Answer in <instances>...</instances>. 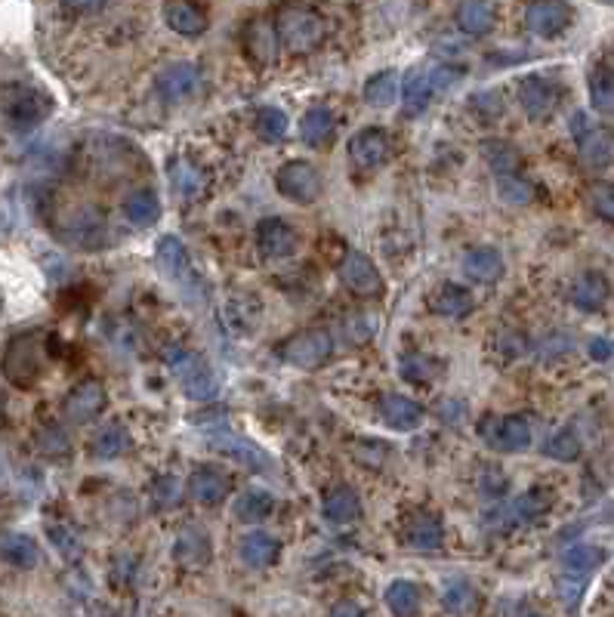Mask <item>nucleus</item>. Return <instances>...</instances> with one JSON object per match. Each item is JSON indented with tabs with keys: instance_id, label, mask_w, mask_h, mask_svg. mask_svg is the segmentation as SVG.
Returning <instances> with one entry per match:
<instances>
[{
	"instance_id": "obj_3",
	"label": "nucleus",
	"mask_w": 614,
	"mask_h": 617,
	"mask_svg": "<svg viewBox=\"0 0 614 617\" xmlns=\"http://www.w3.org/2000/svg\"><path fill=\"white\" fill-rule=\"evenodd\" d=\"M167 365H170L176 383L183 386V392L192 398V402H210V398L216 395V377L195 349L170 346L167 349Z\"/></svg>"
},
{
	"instance_id": "obj_1",
	"label": "nucleus",
	"mask_w": 614,
	"mask_h": 617,
	"mask_svg": "<svg viewBox=\"0 0 614 617\" xmlns=\"http://www.w3.org/2000/svg\"><path fill=\"white\" fill-rule=\"evenodd\" d=\"M275 31H278V44L287 53L306 56L318 50L324 38H328V22L309 7H281L275 19Z\"/></svg>"
},
{
	"instance_id": "obj_30",
	"label": "nucleus",
	"mask_w": 614,
	"mask_h": 617,
	"mask_svg": "<svg viewBox=\"0 0 614 617\" xmlns=\"http://www.w3.org/2000/svg\"><path fill=\"white\" fill-rule=\"evenodd\" d=\"M402 102H405V118H420L429 102H432V84H429V71L411 68L405 81H402Z\"/></svg>"
},
{
	"instance_id": "obj_39",
	"label": "nucleus",
	"mask_w": 614,
	"mask_h": 617,
	"mask_svg": "<svg viewBox=\"0 0 614 617\" xmlns=\"http://www.w3.org/2000/svg\"><path fill=\"white\" fill-rule=\"evenodd\" d=\"M130 451V432L124 423H108L96 432L93 439V454L99 460H118Z\"/></svg>"
},
{
	"instance_id": "obj_52",
	"label": "nucleus",
	"mask_w": 614,
	"mask_h": 617,
	"mask_svg": "<svg viewBox=\"0 0 614 617\" xmlns=\"http://www.w3.org/2000/svg\"><path fill=\"white\" fill-rule=\"evenodd\" d=\"M590 207L605 223H614V183H596L590 189Z\"/></svg>"
},
{
	"instance_id": "obj_57",
	"label": "nucleus",
	"mask_w": 614,
	"mask_h": 617,
	"mask_svg": "<svg viewBox=\"0 0 614 617\" xmlns=\"http://www.w3.org/2000/svg\"><path fill=\"white\" fill-rule=\"evenodd\" d=\"M108 0H62V7L68 16H96L105 10Z\"/></svg>"
},
{
	"instance_id": "obj_10",
	"label": "nucleus",
	"mask_w": 614,
	"mask_h": 617,
	"mask_svg": "<svg viewBox=\"0 0 614 617\" xmlns=\"http://www.w3.org/2000/svg\"><path fill=\"white\" fill-rule=\"evenodd\" d=\"M479 435L503 454H519L531 445V423L519 414L510 417H485L479 423Z\"/></svg>"
},
{
	"instance_id": "obj_32",
	"label": "nucleus",
	"mask_w": 614,
	"mask_h": 617,
	"mask_svg": "<svg viewBox=\"0 0 614 617\" xmlns=\"http://www.w3.org/2000/svg\"><path fill=\"white\" fill-rule=\"evenodd\" d=\"M429 309L442 318H463L473 312V294L460 284H442L436 294L429 297Z\"/></svg>"
},
{
	"instance_id": "obj_28",
	"label": "nucleus",
	"mask_w": 614,
	"mask_h": 617,
	"mask_svg": "<svg viewBox=\"0 0 614 617\" xmlns=\"http://www.w3.org/2000/svg\"><path fill=\"white\" fill-rule=\"evenodd\" d=\"M210 537L201 531V528H186L183 534L176 537L173 543V556L179 565H186V568H204L210 562Z\"/></svg>"
},
{
	"instance_id": "obj_27",
	"label": "nucleus",
	"mask_w": 614,
	"mask_h": 617,
	"mask_svg": "<svg viewBox=\"0 0 614 617\" xmlns=\"http://www.w3.org/2000/svg\"><path fill=\"white\" fill-rule=\"evenodd\" d=\"M105 235V220L102 213L84 207L78 213H71V220L65 223V241L78 247H99Z\"/></svg>"
},
{
	"instance_id": "obj_58",
	"label": "nucleus",
	"mask_w": 614,
	"mask_h": 617,
	"mask_svg": "<svg viewBox=\"0 0 614 617\" xmlns=\"http://www.w3.org/2000/svg\"><path fill=\"white\" fill-rule=\"evenodd\" d=\"M469 102H473V108H476L479 115H485V118H497L503 112V102H500L497 93H476Z\"/></svg>"
},
{
	"instance_id": "obj_21",
	"label": "nucleus",
	"mask_w": 614,
	"mask_h": 617,
	"mask_svg": "<svg viewBox=\"0 0 614 617\" xmlns=\"http://www.w3.org/2000/svg\"><path fill=\"white\" fill-rule=\"evenodd\" d=\"M189 491L192 497L201 503V506H220L229 491H232V482L223 469H213V466H198L192 479H189Z\"/></svg>"
},
{
	"instance_id": "obj_26",
	"label": "nucleus",
	"mask_w": 614,
	"mask_h": 617,
	"mask_svg": "<svg viewBox=\"0 0 614 617\" xmlns=\"http://www.w3.org/2000/svg\"><path fill=\"white\" fill-rule=\"evenodd\" d=\"M454 19L466 38H485L497 22V10L491 0H463Z\"/></svg>"
},
{
	"instance_id": "obj_60",
	"label": "nucleus",
	"mask_w": 614,
	"mask_h": 617,
	"mask_svg": "<svg viewBox=\"0 0 614 617\" xmlns=\"http://www.w3.org/2000/svg\"><path fill=\"white\" fill-rule=\"evenodd\" d=\"M331 617H365V611H361L355 602H337L331 608Z\"/></svg>"
},
{
	"instance_id": "obj_61",
	"label": "nucleus",
	"mask_w": 614,
	"mask_h": 617,
	"mask_svg": "<svg viewBox=\"0 0 614 617\" xmlns=\"http://www.w3.org/2000/svg\"><path fill=\"white\" fill-rule=\"evenodd\" d=\"M531 617H544V614H531Z\"/></svg>"
},
{
	"instance_id": "obj_20",
	"label": "nucleus",
	"mask_w": 614,
	"mask_h": 617,
	"mask_svg": "<svg viewBox=\"0 0 614 617\" xmlns=\"http://www.w3.org/2000/svg\"><path fill=\"white\" fill-rule=\"evenodd\" d=\"M164 22L179 38H201L207 31V13L195 4V0H170L164 7Z\"/></svg>"
},
{
	"instance_id": "obj_4",
	"label": "nucleus",
	"mask_w": 614,
	"mask_h": 617,
	"mask_svg": "<svg viewBox=\"0 0 614 617\" xmlns=\"http://www.w3.org/2000/svg\"><path fill=\"white\" fill-rule=\"evenodd\" d=\"M550 506H553V494L547 488H528L525 494L494 506V510L488 513V528L513 531V528L531 525L537 519H544L550 513Z\"/></svg>"
},
{
	"instance_id": "obj_48",
	"label": "nucleus",
	"mask_w": 614,
	"mask_h": 617,
	"mask_svg": "<svg viewBox=\"0 0 614 617\" xmlns=\"http://www.w3.org/2000/svg\"><path fill=\"white\" fill-rule=\"evenodd\" d=\"M183 479L173 476V473H164L158 476V482L152 485V500H155V510H173V506H179V500H183Z\"/></svg>"
},
{
	"instance_id": "obj_45",
	"label": "nucleus",
	"mask_w": 614,
	"mask_h": 617,
	"mask_svg": "<svg viewBox=\"0 0 614 617\" xmlns=\"http://www.w3.org/2000/svg\"><path fill=\"white\" fill-rule=\"evenodd\" d=\"M442 361H436L432 355H423V352H411L399 361V371L408 383H432V380H439L442 374Z\"/></svg>"
},
{
	"instance_id": "obj_18",
	"label": "nucleus",
	"mask_w": 614,
	"mask_h": 617,
	"mask_svg": "<svg viewBox=\"0 0 614 617\" xmlns=\"http://www.w3.org/2000/svg\"><path fill=\"white\" fill-rule=\"evenodd\" d=\"M405 543L414 553H423V556L442 553V547H445V522H442V516L429 513V510L414 513L408 519V525H405Z\"/></svg>"
},
{
	"instance_id": "obj_11",
	"label": "nucleus",
	"mask_w": 614,
	"mask_h": 617,
	"mask_svg": "<svg viewBox=\"0 0 614 617\" xmlns=\"http://www.w3.org/2000/svg\"><path fill=\"white\" fill-rule=\"evenodd\" d=\"M198 87H201V71L195 62H170L155 78V90L167 105L189 102L198 93Z\"/></svg>"
},
{
	"instance_id": "obj_5",
	"label": "nucleus",
	"mask_w": 614,
	"mask_h": 617,
	"mask_svg": "<svg viewBox=\"0 0 614 617\" xmlns=\"http://www.w3.org/2000/svg\"><path fill=\"white\" fill-rule=\"evenodd\" d=\"M571 136L577 139V152L590 170H605L614 164V130L605 124H593L590 115L577 112L571 118Z\"/></svg>"
},
{
	"instance_id": "obj_62",
	"label": "nucleus",
	"mask_w": 614,
	"mask_h": 617,
	"mask_svg": "<svg viewBox=\"0 0 614 617\" xmlns=\"http://www.w3.org/2000/svg\"><path fill=\"white\" fill-rule=\"evenodd\" d=\"M0 476H4V469H0Z\"/></svg>"
},
{
	"instance_id": "obj_25",
	"label": "nucleus",
	"mask_w": 614,
	"mask_h": 617,
	"mask_svg": "<svg viewBox=\"0 0 614 617\" xmlns=\"http://www.w3.org/2000/svg\"><path fill=\"white\" fill-rule=\"evenodd\" d=\"M503 257L497 247H473L463 257V275L476 284H494L503 278Z\"/></svg>"
},
{
	"instance_id": "obj_12",
	"label": "nucleus",
	"mask_w": 614,
	"mask_h": 617,
	"mask_svg": "<svg viewBox=\"0 0 614 617\" xmlns=\"http://www.w3.org/2000/svg\"><path fill=\"white\" fill-rule=\"evenodd\" d=\"M559 87L544 75H528L519 81V105L531 121H547L559 108Z\"/></svg>"
},
{
	"instance_id": "obj_46",
	"label": "nucleus",
	"mask_w": 614,
	"mask_h": 617,
	"mask_svg": "<svg viewBox=\"0 0 614 617\" xmlns=\"http://www.w3.org/2000/svg\"><path fill=\"white\" fill-rule=\"evenodd\" d=\"M47 537H50V543H53L56 553H59L62 559L75 562V559L84 556V543H81L78 531L71 528V525H65V522H53V525H47Z\"/></svg>"
},
{
	"instance_id": "obj_14",
	"label": "nucleus",
	"mask_w": 614,
	"mask_h": 617,
	"mask_svg": "<svg viewBox=\"0 0 614 617\" xmlns=\"http://www.w3.org/2000/svg\"><path fill=\"white\" fill-rule=\"evenodd\" d=\"M105 402H108V395H105V386L99 380H81L65 395L62 411L71 423L84 426V423H93L105 411Z\"/></svg>"
},
{
	"instance_id": "obj_44",
	"label": "nucleus",
	"mask_w": 614,
	"mask_h": 617,
	"mask_svg": "<svg viewBox=\"0 0 614 617\" xmlns=\"http://www.w3.org/2000/svg\"><path fill=\"white\" fill-rule=\"evenodd\" d=\"M395 99H399V75L392 68L377 71V75L365 84V102L371 108H389Z\"/></svg>"
},
{
	"instance_id": "obj_2",
	"label": "nucleus",
	"mask_w": 614,
	"mask_h": 617,
	"mask_svg": "<svg viewBox=\"0 0 614 617\" xmlns=\"http://www.w3.org/2000/svg\"><path fill=\"white\" fill-rule=\"evenodd\" d=\"M44 365H47L44 340H41V334H34V331L16 334L4 349V361H0L4 377L19 389H28V386L38 383L41 374H44Z\"/></svg>"
},
{
	"instance_id": "obj_49",
	"label": "nucleus",
	"mask_w": 614,
	"mask_h": 617,
	"mask_svg": "<svg viewBox=\"0 0 614 617\" xmlns=\"http://www.w3.org/2000/svg\"><path fill=\"white\" fill-rule=\"evenodd\" d=\"M497 192H500V198L507 201V204H531V198H534V186L528 183V179H522L519 173L516 176H500L497 179Z\"/></svg>"
},
{
	"instance_id": "obj_41",
	"label": "nucleus",
	"mask_w": 614,
	"mask_h": 617,
	"mask_svg": "<svg viewBox=\"0 0 614 617\" xmlns=\"http://www.w3.org/2000/svg\"><path fill=\"white\" fill-rule=\"evenodd\" d=\"M0 556L16 568H34L41 559V550L28 534H7L0 540Z\"/></svg>"
},
{
	"instance_id": "obj_40",
	"label": "nucleus",
	"mask_w": 614,
	"mask_h": 617,
	"mask_svg": "<svg viewBox=\"0 0 614 617\" xmlns=\"http://www.w3.org/2000/svg\"><path fill=\"white\" fill-rule=\"evenodd\" d=\"M210 445L220 451V454L244 463V466H254V469H263V466H266V454H263L257 445H250V442H244V439H235V435H213Z\"/></svg>"
},
{
	"instance_id": "obj_16",
	"label": "nucleus",
	"mask_w": 614,
	"mask_h": 617,
	"mask_svg": "<svg viewBox=\"0 0 614 617\" xmlns=\"http://www.w3.org/2000/svg\"><path fill=\"white\" fill-rule=\"evenodd\" d=\"M571 25V7L565 0H534L525 10V28L537 38H559Z\"/></svg>"
},
{
	"instance_id": "obj_53",
	"label": "nucleus",
	"mask_w": 614,
	"mask_h": 617,
	"mask_svg": "<svg viewBox=\"0 0 614 617\" xmlns=\"http://www.w3.org/2000/svg\"><path fill=\"white\" fill-rule=\"evenodd\" d=\"M38 445H41L44 454H53V457H62V454L71 451L68 435H65V429H59V426H44L41 435H38Z\"/></svg>"
},
{
	"instance_id": "obj_34",
	"label": "nucleus",
	"mask_w": 614,
	"mask_h": 617,
	"mask_svg": "<svg viewBox=\"0 0 614 617\" xmlns=\"http://www.w3.org/2000/svg\"><path fill=\"white\" fill-rule=\"evenodd\" d=\"M334 130H337V121L331 115V108H324V105L309 108V112L300 118V139L306 145H312V149H321V145L334 136Z\"/></svg>"
},
{
	"instance_id": "obj_35",
	"label": "nucleus",
	"mask_w": 614,
	"mask_h": 617,
	"mask_svg": "<svg viewBox=\"0 0 614 617\" xmlns=\"http://www.w3.org/2000/svg\"><path fill=\"white\" fill-rule=\"evenodd\" d=\"M170 186L179 201H195L204 192V173L189 158H176L170 164Z\"/></svg>"
},
{
	"instance_id": "obj_19",
	"label": "nucleus",
	"mask_w": 614,
	"mask_h": 617,
	"mask_svg": "<svg viewBox=\"0 0 614 617\" xmlns=\"http://www.w3.org/2000/svg\"><path fill=\"white\" fill-rule=\"evenodd\" d=\"M380 417L389 429L395 432H411V429H420L423 426V408L420 402H414V398L408 395H399V392H392V395H383L380 398Z\"/></svg>"
},
{
	"instance_id": "obj_38",
	"label": "nucleus",
	"mask_w": 614,
	"mask_h": 617,
	"mask_svg": "<svg viewBox=\"0 0 614 617\" xmlns=\"http://www.w3.org/2000/svg\"><path fill=\"white\" fill-rule=\"evenodd\" d=\"M482 158H485L488 167L497 173V179H500V176H516L519 167H522L519 149H516V145H510V142H503V139H488V142L482 145Z\"/></svg>"
},
{
	"instance_id": "obj_23",
	"label": "nucleus",
	"mask_w": 614,
	"mask_h": 617,
	"mask_svg": "<svg viewBox=\"0 0 614 617\" xmlns=\"http://www.w3.org/2000/svg\"><path fill=\"white\" fill-rule=\"evenodd\" d=\"M238 553H241L244 565L263 571V568H272L281 559V543L269 531H250V534L241 537Z\"/></svg>"
},
{
	"instance_id": "obj_36",
	"label": "nucleus",
	"mask_w": 614,
	"mask_h": 617,
	"mask_svg": "<svg viewBox=\"0 0 614 617\" xmlns=\"http://www.w3.org/2000/svg\"><path fill=\"white\" fill-rule=\"evenodd\" d=\"M602 562H605V550L596 547V543H574V547L562 553V568L565 574L574 577H590Z\"/></svg>"
},
{
	"instance_id": "obj_17",
	"label": "nucleus",
	"mask_w": 614,
	"mask_h": 617,
	"mask_svg": "<svg viewBox=\"0 0 614 617\" xmlns=\"http://www.w3.org/2000/svg\"><path fill=\"white\" fill-rule=\"evenodd\" d=\"M300 247V235L291 223L278 220V216H269L257 226V250L266 260H287L294 257Z\"/></svg>"
},
{
	"instance_id": "obj_13",
	"label": "nucleus",
	"mask_w": 614,
	"mask_h": 617,
	"mask_svg": "<svg viewBox=\"0 0 614 617\" xmlns=\"http://www.w3.org/2000/svg\"><path fill=\"white\" fill-rule=\"evenodd\" d=\"M278 31L269 19H250L241 31V50L257 68H269L278 59Z\"/></svg>"
},
{
	"instance_id": "obj_51",
	"label": "nucleus",
	"mask_w": 614,
	"mask_h": 617,
	"mask_svg": "<svg viewBox=\"0 0 614 617\" xmlns=\"http://www.w3.org/2000/svg\"><path fill=\"white\" fill-rule=\"evenodd\" d=\"M374 318L368 315V312H355V315H349L346 321H343V334H346V340L352 343V346H365L371 337H374Z\"/></svg>"
},
{
	"instance_id": "obj_9",
	"label": "nucleus",
	"mask_w": 614,
	"mask_h": 617,
	"mask_svg": "<svg viewBox=\"0 0 614 617\" xmlns=\"http://www.w3.org/2000/svg\"><path fill=\"white\" fill-rule=\"evenodd\" d=\"M340 281L358 300H371L383 294V275L368 253L361 250H346V257L340 260Z\"/></svg>"
},
{
	"instance_id": "obj_29",
	"label": "nucleus",
	"mask_w": 614,
	"mask_h": 617,
	"mask_svg": "<svg viewBox=\"0 0 614 617\" xmlns=\"http://www.w3.org/2000/svg\"><path fill=\"white\" fill-rule=\"evenodd\" d=\"M124 216L130 226L149 229L161 220V198L152 189H136L124 198Z\"/></svg>"
},
{
	"instance_id": "obj_31",
	"label": "nucleus",
	"mask_w": 614,
	"mask_h": 617,
	"mask_svg": "<svg viewBox=\"0 0 614 617\" xmlns=\"http://www.w3.org/2000/svg\"><path fill=\"white\" fill-rule=\"evenodd\" d=\"M275 510V497L266 488H247L235 500V519L244 525H260Z\"/></svg>"
},
{
	"instance_id": "obj_22",
	"label": "nucleus",
	"mask_w": 614,
	"mask_h": 617,
	"mask_svg": "<svg viewBox=\"0 0 614 617\" xmlns=\"http://www.w3.org/2000/svg\"><path fill=\"white\" fill-rule=\"evenodd\" d=\"M611 300V284L602 272H584L571 284V303L584 312H599Z\"/></svg>"
},
{
	"instance_id": "obj_42",
	"label": "nucleus",
	"mask_w": 614,
	"mask_h": 617,
	"mask_svg": "<svg viewBox=\"0 0 614 617\" xmlns=\"http://www.w3.org/2000/svg\"><path fill=\"white\" fill-rule=\"evenodd\" d=\"M587 87H590V102H593L596 112L614 115V68L596 65V68L590 71Z\"/></svg>"
},
{
	"instance_id": "obj_37",
	"label": "nucleus",
	"mask_w": 614,
	"mask_h": 617,
	"mask_svg": "<svg viewBox=\"0 0 614 617\" xmlns=\"http://www.w3.org/2000/svg\"><path fill=\"white\" fill-rule=\"evenodd\" d=\"M158 266L161 272L170 278V281H186V272H189V253L183 247L176 235H164L158 241Z\"/></svg>"
},
{
	"instance_id": "obj_7",
	"label": "nucleus",
	"mask_w": 614,
	"mask_h": 617,
	"mask_svg": "<svg viewBox=\"0 0 614 617\" xmlns=\"http://www.w3.org/2000/svg\"><path fill=\"white\" fill-rule=\"evenodd\" d=\"M275 189L281 198L294 201V204H312L318 201L324 189V179H321V170L309 161H287L275 173Z\"/></svg>"
},
{
	"instance_id": "obj_8",
	"label": "nucleus",
	"mask_w": 614,
	"mask_h": 617,
	"mask_svg": "<svg viewBox=\"0 0 614 617\" xmlns=\"http://www.w3.org/2000/svg\"><path fill=\"white\" fill-rule=\"evenodd\" d=\"M53 112V102L47 93L41 90H31V87H22V90H13L7 105H4V118L7 124L16 130V133H31L38 130Z\"/></svg>"
},
{
	"instance_id": "obj_15",
	"label": "nucleus",
	"mask_w": 614,
	"mask_h": 617,
	"mask_svg": "<svg viewBox=\"0 0 614 617\" xmlns=\"http://www.w3.org/2000/svg\"><path fill=\"white\" fill-rule=\"evenodd\" d=\"M392 155V139L380 127H368L349 139V158L358 170H377Z\"/></svg>"
},
{
	"instance_id": "obj_43",
	"label": "nucleus",
	"mask_w": 614,
	"mask_h": 617,
	"mask_svg": "<svg viewBox=\"0 0 614 617\" xmlns=\"http://www.w3.org/2000/svg\"><path fill=\"white\" fill-rule=\"evenodd\" d=\"M442 605L451 614H469L479 605V593H476V587L469 584L466 577H454V580H448L445 590H442Z\"/></svg>"
},
{
	"instance_id": "obj_55",
	"label": "nucleus",
	"mask_w": 614,
	"mask_h": 617,
	"mask_svg": "<svg viewBox=\"0 0 614 617\" xmlns=\"http://www.w3.org/2000/svg\"><path fill=\"white\" fill-rule=\"evenodd\" d=\"M584 590H587V577H574V574H562L559 577V596H562V602H565V608H577V602H581V596H584Z\"/></svg>"
},
{
	"instance_id": "obj_54",
	"label": "nucleus",
	"mask_w": 614,
	"mask_h": 617,
	"mask_svg": "<svg viewBox=\"0 0 614 617\" xmlns=\"http://www.w3.org/2000/svg\"><path fill=\"white\" fill-rule=\"evenodd\" d=\"M460 78H463V68H460V65H448V62H442V65H436V68L429 71L432 93H445V90H451Z\"/></svg>"
},
{
	"instance_id": "obj_47",
	"label": "nucleus",
	"mask_w": 614,
	"mask_h": 617,
	"mask_svg": "<svg viewBox=\"0 0 614 617\" xmlns=\"http://www.w3.org/2000/svg\"><path fill=\"white\" fill-rule=\"evenodd\" d=\"M547 457L559 460V463H574L577 457H581V439H577V432L574 429H559L550 435V442H547Z\"/></svg>"
},
{
	"instance_id": "obj_50",
	"label": "nucleus",
	"mask_w": 614,
	"mask_h": 617,
	"mask_svg": "<svg viewBox=\"0 0 614 617\" xmlns=\"http://www.w3.org/2000/svg\"><path fill=\"white\" fill-rule=\"evenodd\" d=\"M257 133L266 139V142H281L287 136V115L281 108H263L257 115Z\"/></svg>"
},
{
	"instance_id": "obj_24",
	"label": "nucleus",
	"mask_w": 614,
	"mask_h": 617,
	"mask_svg": "<svg viewBox=\"0 0 614 617\" xmlns=\"http://www.w3.org/2000/svg\"><path fill=\"white\" fill-rule=\"evenodd\" d=\"M321 513L331 525H352V522L361 519V497L349 485H334L328 494H324Z\"/></svg>"
},
{
	"instance_id": "obj_6",
	"label": "nucleus",
	"mask_w": 614,
	"mask_h": 617,
	"mask_svg": "<svg viewBox=\"0 0 614 617\" xmlns=\"http://www.w3.org/2000/svg\"><path fill=\"white\" fill-rule=\"evenodd\" d=\"M334 355V337L324 328H306L281 343V358L300 371H318Z\"/></svg>"
},
{
	"instance_id": "obj_59",
	"label": "nucleus",
	"mask_w": 614,
	"mask_h": 617,
	"mask_svg": "<svg viewBox=\"0 0 614 617\" xmlns=\"http://www.w3.org/2000/svg\"><path fill=\"white\" fill-rule=\"evenodd\" d=\"M587 352H590L593 361H611V358H614V343H611L608 337H593L590 346H587Z\"/></svg>"
},
{
	"instance_id": "obj_33",
	"label": "nucleus",
	"mask_w": 614,
	"mask_h": 617,
	"mask_svg": "<svg viewBox=\"0 0 614 617\" xmlns=\"http://www.w3.org/2000/svg\"><path fill=\"white\" fill-rule=\"evenodd\" d=\"M386 608L395 614V617H417L420 608H423V593L414 580H392L386 587Z\"/></svg>"
},
{
	"instance_id": "obj_56",
	"label": "nucleus",
	"mask_w": 614,
	"mask_h": 617,
	"mask_svg": "<svg viewBox=\"0 0 614 617\" xmlns=\"http://www.w3.org/2000/svg\"><path fill=\"white\" fill-rule=\"evenodd\" d=\"M482 491L485 497H503V491H507V476L500 473L497 466H485V473H482Z\"/></svg>"
}]
</instances>
